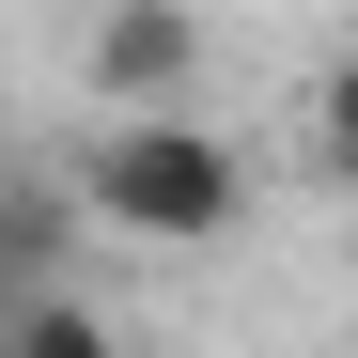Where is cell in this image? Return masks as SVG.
<instances>
[{"mask_svg":"<svg viewBox=\"0 0 358 358\" xmlns=\"http://www.w3.org/2000/svg\"><path fill=\"white\" fill-rule=\"evenodd\" d=\"M78 63H94V109H109V125L187 109V78H203V16H187V0H109Z\"/></svg>","mask_w":358,"mask_h":358,"instance_id":"cell-2","label":"cell"},{"mask_svg":"<svg viewBox=\"0 0 358 358\" xmlns=\"http://www.w3.org/2000/svg\"><path fill=\"white\" fill-rule=\"evenodd\" d=\"M312 156H327V187H358V47L312 78Z\"/></svg>","mask_w":358,"mask_h":358,"instance_id":"cell-4","label":"cell"},{"mask_svg":"<svg viewBox=\"0 0 358 358\" xmlns=\"http://www.w3.org/2000/svg\"><path fill=\"white\" fill-rule=\"evenodd\" d=\"M343 358H358V343H343Z\"/></svg>","mask_w":358,"mask_h":358,"instance_id":"cell-6","label":"cell"},{"mask_svg":"<svg viewBox=\"0 0 358 358\" xmlns=\"http://www.w3.org/2000/svg\"><path fill=\"white\" fill-rule=\"evenodd\" d=\"M0 358H125V343H109V312H94V296L63 280V296H31V312L0 327Z\"/></svg>","mask_w":358,"mask_h":358,"instance_id":"cell-3","label":"cell"},{"mask_svg":"<svg viewBox=\"0 0 358 358\" xmlns=\"http://www.w3.org/2000/svg\"><path fill=\"white\" fill-rule=\"evenodd\" d=\"M78 203L109 234H141V250H218V234L250 218V156H234L203 109H141V125H94Z\"/></svg>","mask_w":358,"mask_h":358,"instance_id":"cell-1","label":"cell"},{"mask_svg":"<svg viewBox=\"0 0 358 358\" xmlns=\"http://www.w3.org/2000/svg\"><path fill=\"white\" fill-rule=\"evenodd\" d=\"M0 171H16V141H0Z\"/></svg>","mask_w":358,"mask_h":358,"instance_id":"cell-5","label":"cell"}]
</instances>
